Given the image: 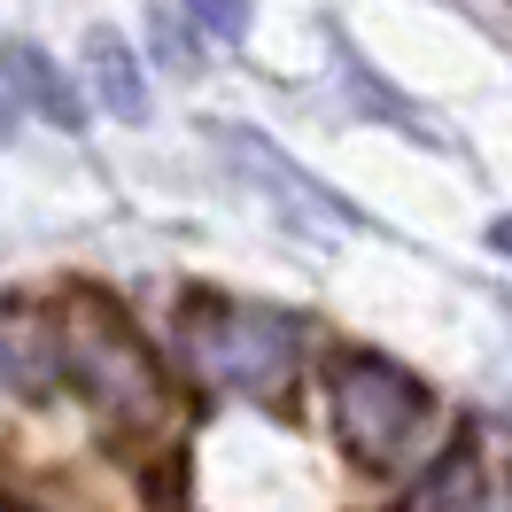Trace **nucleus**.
<instances>
[{
  "mask_svg": "<svg viewBox=\"0 0 512 512\" xmlns=\"http://www.w3.org/2000/svg\"><path fill=\"white\" fill-rule=\"evenodd\" d=\"M171 350L202 381L241 388V396H272L303 365V319L272 311V303H233V295H179Z\"/></svg>",
  "mask_w": 512,
  "mask_h": 512,
  "instance_id": "f257e3e1",
  "label": "nucleus"
},
{
  "mask_svg": "<svg viewBox=\"0 0 512 512\" xmlns=\"http://www.w3.org/2000/svg\"><path fill=\"white\" fill-rule=\"evenodd\" d=\"M326 404H334V427L342 443L365 458V466H404L427 450V427H435V396L388 365V357H342L326 373Z\"/></svg>",
  "mask_w": 512,
  "mask_h": 512,
  "instance_id": "f03ea898",
  "label": "nucleus"
},
{
  "mask_svg": "<svg viewBox=\"0 0 512 512\" xmlns=\"http://www.w3.org/2000/svg\"><path fill=\"white\" fill-rule=\"evenodd\" d=\"M55 334H63V381H78L101 412H117V419L163 412V373H156V357L140 350L125 311H109L94 295H70L55 311Z\"/></svg>",
  "mask_w": 512,
  "mask_h": 512,
  "instance_id": "7ed1b4c3",
  "label": "nucleus"
},
{
  "mask_svg": "<svg viewBox=\"0 0 512 512\" xmlns=\"http://www.w3.org/2000/svg\"><path fill=\"white\" fill-rule=\"evenodd\" d=\"M218 148L241 163V171H256V187L272 194L295 225H326V233H357V225H365V210H357V202H342L334 187H319L311 171H295V163L280 156L264 132H218Z\"/></svg>",
  "mask_w": 512,
  "mask_h": 512,
  "instance_id": "20e7f679",
  "label": "nucleus"
},
{
  "mask_svg": "<svg viewBox=\"0 0 512 512\" xmlns=\"http://www.w3.org/2000/svg\"><path fill=\"white\" fill-rule=\"evenodd\" d=\"M489 443H497V427L489 435H458V443L427 466V481L412 489V505L404 512H505V489H497V474H489Z\"/></svg>",
  "mask_w": 512,
  "mask_h": 512,
  "instance_id": "39448f33",
  "label": "nucleus"
},
{
  "mask_svg": "<svg viewBox=\"0 0 512 512\" xmlns=\"http://www.w3.org/2000/svg\"><path fill=\"white\" fill-rule=\"evenodd\" d=\"M8 94H16V109H32L39 125L86 132V109H78V94H70V78L39 55L32 39H16V47H8Z\"/></svg>",
  "mask_w": 512,
  "mask_h": 512,
  "instance_id": "423d86ee",
  "label": "nucleus"
},
{
  "mask_svg": "<svg viewBox=\"0 0 512 512\" xmlns=\"http://www.w3.org/2000/svg\"><path fill=\"white\" fill-rule=\"evenodd\" d=\"M55 381H63V334H55V311L16 303V311H8V388L32 396V388H55Z\"/></svg>",
  "mask_w": 512,
  "mask_h": 512,
  "instance_id": "0eeeda50",
  "label": "nucleus"
},
{
  "mask_svg": "<svg viewBox=\"0 0 512 512\" xmlns=\"http://www.w3.org/2000/svg\"><path fill=\"white\" fill-rule=\"evenodd\" d=\"M86 55H94V86H101V101H109L125 125H140V117H148V86H140L132 47H125L117 32H94V47H86Z\"/></svg>",
  "mask_w": 512,
  "mask_h": 512,
  "instance_id": "6e6552de",
  "label": "nucleus"
},
{
  "mask_svg": "<svg viewBox=\"0 0 512 512\" xmlns=\"http://www.w3.org/2000/svg\"><path fill=\"white\" fill-rule=\"evenodd\" d=\"M179 8H187L194 24H210L218 39H241V32H249V0H179Z\"/></svg>",
  "mask_w": 512,
  "mask_h": 512,
  "instance_id": "1a4fd4ad",
  "label": "nucleus"
},
{
  "mask_svg": "<svg viewBox=\"0 0 512 512\" xmlns=\"http://www.w3.org/2000/svg\"><path fill=\"white\" fill-rule=\"evenodd\" d=\"M489 249H497V256H512V218H497V225H489Z\"/></svg>",
  "mask_w": 512,
  "mask_h": 512,
  "instance_id": "9d476101",
  "label": "nucleus"
}]
</instances>
